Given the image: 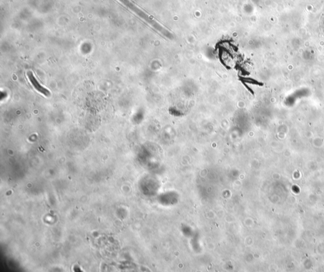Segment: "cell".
Masks as SVG:
<instances>
[{
	"label": "cell",
	"mask_w": 324,
	"mask_h": 272,
	"mask_svg": "<svg viewBox=\"0 0 324 272\" xmlns=\"http://www.w3.org/2000/svg\"><path fill=\"white\" fill-rule=\"evenodd\" d=\"M27 76L30 83H31L32 86L34 87L36 90L38 91L39 93H41V94L45 96V97H50V95H51L50 91L48 90L47 88H46L44 86L41 85L32 71H28L27 73Z\"/></svg>",
	"instance_id": "cell-1"
}]
</instances>
